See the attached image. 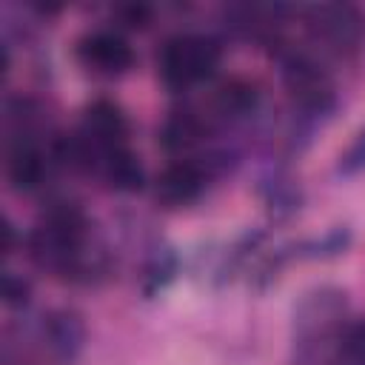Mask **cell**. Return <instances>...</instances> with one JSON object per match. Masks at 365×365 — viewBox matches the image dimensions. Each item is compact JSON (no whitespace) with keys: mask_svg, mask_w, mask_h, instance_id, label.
Wrapping results in <instances>:
<instances>
[{"mask_svg":"<svg viewBox=\"0 0 365 365\" xmlns=\"http://www.w3.org/2000/svg\"><path fill=\"white\" fill-rule=\"evenodd\" d=\"M262 194H265L268 208L277 211V214H291V211H297V208H299V200H302V197H299V188H297L288 177H282V174H274L271 180H265Z\"/></svg>","mask_w":365,"mask_h":365,"instance_id":"obj_13","label":"cell"},{"mask_svg":"<svg viewBox=\"0 0 365 365\" xmlns=\"http://www.w3.org/2000/svg\"><path fill=\"white\" fill-rule=\"evenodd\" d=\"M160 145L168 154H188L205 143L208 123L194 108H174L160 125Z\"/></svg>","mask_w":365,"mask_h":365,"instance_id":"obj_10","label":"cell"},{"mask_svg":"<svg viewBox=\"0 0 365 365\" xmlns=\"http://www.w3.org/2000/svg\"><path fill=\"white\" fill-rule=\"evenodd\" d=\"M348 317V294L336 285H319L308 291L294 311V359L299 365H317L334 348Z\"/></svg>","mask_w":365,"mask_h":365,"instance_id":"obj_1","label":"cell"},{"mask_svg":"<svg viewBox=\"0 0 365 365\" xmlns=\"http://www.w3.org/2000/svg\"><path fill=\"white\" fill-rule=\"evenodd\" d=\"M259 100H262V94H259V88L251 80H245V77H228V80H222L214 88V94H211V111H214V117L220 123L234 125V123H242V120L254 117L257 108H259Z\"/></svg>","mask_w":365,"mask_h":365,"instance_id":"obj_9","label":"cell"},{"mask_svg":"<svg viewBox=\"0 0 365 365\" xmlns=\"http://www.w3.org/2000/svg\"><path fill=\"white\" fill-rule=\"evenodd\" d=\"M111 17L123 29H145L151 23V6H145V3H120V6H114Z\"/></svg>","mask_w":365,"mask_h":365,"instance_id":"obj_18","label":"cell"},{"mask_svg":"<svg viewBox=\"0 0 365 365\" xmlns=\"http://www.w3.org/2000/svg\"><path fill=\"white\" fill-rule=\"evenodd\" d=\"M97 174L100 180L117 191V194H131V191H140L143 182H145V171H143V163L140 157L125 145V148H114V151H106L97 163Z\"/></svg>","mask_w":365,"mask_h":365,"instance_id":"obj_11","label":"cell"},{"mask_svg":"<svg viewBox=\"0 0 365 365\" xmlns=\"http://www.w3.org/2000/svg\"><path fill=\"white\" fill-rule=\"evenodd\" d=\"M211 174L200 160H177L165 165L154 180V200L163 208H185L197 202L208 185Z\"/></svg>","mask_w":365,"mask_h":365,"instance_id":"obj_5","label":"cell"},{"mask_svg":"<svg viewBox=\"0 0 365 365\" xmlns=\"http://www.w3.org/2000/svg\"><path fill=\"white\" fill-rule=\"evenodd\" d=\"M3 302L6 308H26L31 302V282L23 277V274H14V271H6L3 274Z\"/></svg>","mask_w":365,"mask_h":365,"instance_id":"obj_16","label":"cell"},{"mask_svg":"<svg viewBox=\"0 0 365 365\" xmlns=\"http://www.w3.org/2000/svg\"><path fill=\"white\" fill-rule=\"evenodd\" d=\"M351 240H354L351 228H348V225H336V228L325 231L322 237L297 242V245H291V248H294V257H297V259H334V257H339V254L348 251Z\"/></svg>","mask_w":365,"mask_h":365,"instance_id":"obj_12","label":"cell"},{"mask_svg":"<svg viewBox=\"0 0 365 365\" xmlns=\"http://www.w3.org/2000/svg\"><path fill=\"white\" fill-rule=\"evenodd\" d=\"M86 336H88L86 319L74 308H57L43 317L40 342H43L46 354L60 365H71L83 354Z\"/></svg>","mask_w":365,"mask_h":365,"instance_id":"obj_7","label":"cell"},{"mask_svg":"<svg viewBox=\"0 0 365 365\" xmlns=\"http://www.w3.org/2000/svg\"><path fill=\"white\" fill-rule=\"evenodd\" d=\"M336 356L342 365H365V319H354L336 339Z\"/></svg>","mask_w":365,"mask_h":365,"instance_id":"obj_15","label":"cell"},{"mask_svg":"<svg viewBox=\"0 0 365 365\" xmlns=\"http://www.w3.org/2000/svg\"><path fill=\"white\" fill-rule=\"evenodd\" d=\"M365 171V128L351 140V145L345 148V154L336 163V174L339 177H356Z\"/></svg>","mask_w":365,"mask_h":365,"instance_id":"obj_17","label":"cell"},{"mask_svg":"<svg viewBox=\"0 0 365 365\" xmlns=\"http://www.w3.org/2000/svg\"><path fill=\"white\" fill-rule=\"evenodd\" d=\"M11 251H14V225L6 220V222H3V254L9 257Z\"/></svg>","mask_w":365,"mask_h":365,"instance_id":"obj_19","label":"cell"},{"mask_svg":"<svg viewBox=\"0 0 365 365\" xmlns=\"http://www.w3.org/2000/svg\"><path fill=\"white\" fill-rule=\"evenodd\" d=\"M51 165H54L51 151L46 154L37 143H11L9 145L6 174H9V182L17 194L40 191L51 174Z\"/></svg>","mask_w":365,"mask_h":365,"instance_id":"obj_8","label":"cell"},{"mask_svg":"<svg viewBox=\"0 0 365 365\" xmlns=\"http://www.w3.org/2000/svg\"><path fill=\"white\" fill-rule=\"evenodd\" d=\"M222 48L205 34H174L157 51V74L171 91H188L211 80L220 68Z\"/></svg>","mask_w":365,"mask_h":365,"instance_id":"obj_2","label":"cell"},{"mask_svg":"<svg viewBox=\"0 0 365 365\" xmlns=\"http://www.w3.org/2000/svg\"><path fill=\"white\" fill-rule=\"evenodd\" d=\"M77 60L94 77H123L134 66V48L120 31H88L77 40Z\"/></svg>","mask_w":365,"mask_h":365,"instance_id":"obj_4","label":"cell"},{"mask_svg":"<svg viewBox=\"0 0 365 365\" xmlns=\"http://www.w3.org/2000/svg\"><path fill=\"white\" fill-rule=\"evenodd\" d=\"M83 140L103 157L106 151H114V148H125V140H128V117L125 111L111 103V100H94L83 108V117H80V128Z\"/></svg>","mask_w":365,"mask_h":365,"instance_id":"obj_6","label":"cell"},{"mask_svg":"<svg viewBox=\"0 0 365 365\" xmlns=\"http://www.w3.org/2000/svg\"><path fill=\"white\" fill-rule=\"evenodd\" d=\"M305 26L311 31V37L317 43H322L331 51H354L362 43L365 34V23L362 14L354 6L345 3H322V6H311L305 14Z\"/></svg>","mask_w":365,"mask_h":365,"instance_id":"obj_3","label":"cell"},{"mask_svg":"<svg viewBox=\"0 0 365 365\" xmlns=\"http://www.w3.org/2000/svg\"><path fill=\"white\" fill-rule=\"evenodd\" d=\"M177 274V257L171 254V248H163L151 257V262L145 265V274H143V291L151 297L157 291H163Z\"/></svg>","mask_w":365,"mask_h":365,"instance_id":"obj_14","label":"cell"}]
</instances>
